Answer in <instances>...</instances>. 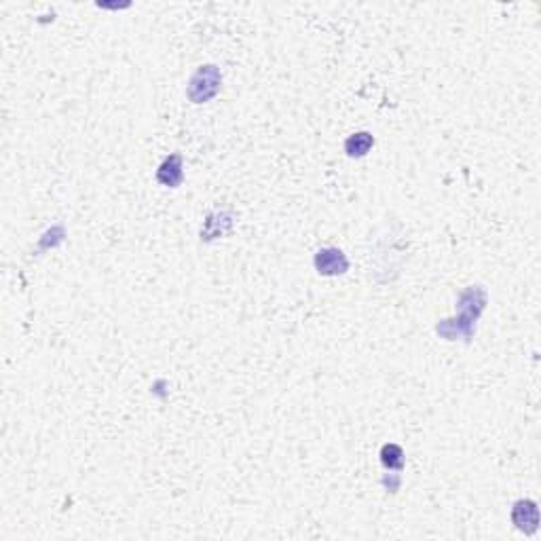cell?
Wrapping results in <instances>:
<instances>
[{"instance_id": "obj_1", "label": "cell", "mask_w": 541, "mask_h": 541, "mask_svg": "<svg viewBox=\"0 0 541 541\" xmlns=\"http://www.w3.org/2000/svg\"><path fill=\"white\" fill-rule=\"evenodd\" d=\"M315 267L322 275H343L349 267L345 254L337 248H324L315 254Z\"/></svg>"}, {"instance_id": "obj_2", "label": "cell", "mask_w": 541, "mask_h": 541, "mask_svg": "<svg viewBox=\"0 0 541 541\" xmlns=\"http://www.w3.org/2000/svg\"><path fill=\"white\" fill-rule=\"evenodd\" d=\"M372 144H374V140H372L370 134H354V136L347 140L345 149H347L349 157H363V155L370 151Z\"/></svg>"}]
</instances>
